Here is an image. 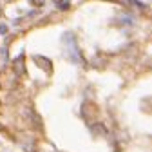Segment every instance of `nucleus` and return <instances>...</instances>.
<instances>
[]
</instances>
